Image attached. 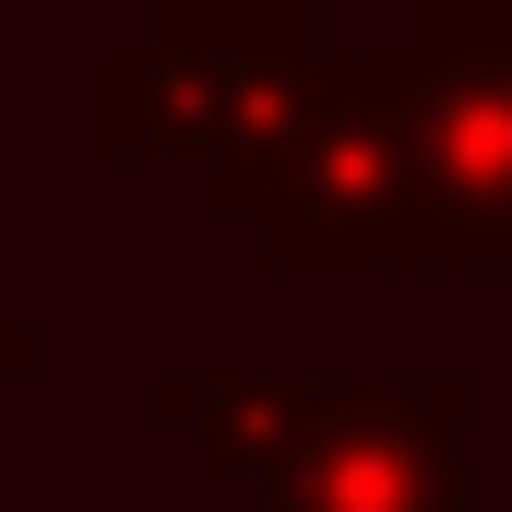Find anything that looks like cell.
<instances>
[{"label":"cell","mask_w":512,"mask_h":512,"mask_svg":"<svg viewBox=\"0 0 512 512\" xmlns=\"http://www.w3.org/2000/svg\"><path fill=\"white\" fill-rule=\"evenodd\" d=\"M322 24L298 0H167L131 48L96 60V143L120 167L179 155L227 227H251L262 179L310 131L322 96Z\"/></svg>","instance_id":"6da1fadb"},{"label":"cell","mask_w":512,"mask_h":512,"mask_svg":"<svg viewBox=\"0 0 512 512\" xmlns=\"http://www.w3.org/2000/svg\"><path fill=\"white\" fill-rule=\"evenodd\" d=\"M512 262V60L489 0H441L405 36V251L393 274Z\"/></svg>","instance_id":"7a4b0ae2"},{"label":"cell","mask_w":512,"mask_h":512,"mask_svg":"<svg viewBox=\"0 0 512 512\" xmlns=\"http://www.w3.org/2000/svg\"><path fill=\"white\" fill-rule=\"evenodd\" d=\"M274 274H393L405 251V48H322L310 131L251 203Z\"/></svg>","instance_id":"3957f363"},{"label":"cell","mask_w":512,"mask_h":512,"mask_svg":"<svg viewBox=\"0 0 512 512\" xmlns=\"http://www.w3.org/2000/svg\"><path fill=\"white\" fill-rule=\"evenodd\" d=\"M465 441H477V382L441 370V382L405 393H322V429L262 477V512H465Z\"/></svg>","instance_id":"277c9868"},{"label":"cell","mask_w":512,"mask_h":512,"mask_svg":"<svg viewBox=\"0 0 512 512\" xmlns=\"http://www.w3.org/2000/svg\"><path fill=\"white\" fill-rule=\"evenodd\" d=\"M322 393L334 382H310V370H167L143 393V417L167 441H191L203 465H227V477H274L322 429Z\"/></svg>","instance_id":"5b68a950"},{"label":"cell","mask_w":512,"mask_h":512,"mask_svg":"<svg viewBox=\"0 0 512 512\" xmlns=\"http://www.w3.org/2000/svg\"><path fill=\"white\" fill-rule=\"evenodd\" d=\"M36 370H48V334L0 310V393H12V382H36Z\"/></svg>","instance_id":"8992f818"}]
</instances>
